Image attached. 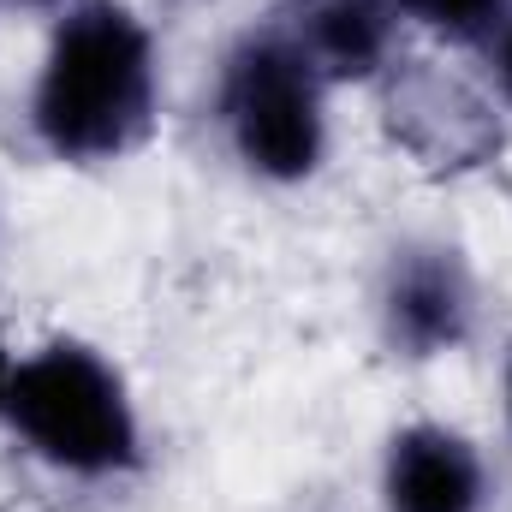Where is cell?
<instances>
[{
	"mask_svg": "<svg viewBox=\"0 0 512 512\" xmlns=\"http://www.w3.org/2000/svg\"><path fill=\"white\" fill-rule=\"evenodd\" d=\"M268 24L340 90V84H382L399 48L393 0H274Z\"/></svg>",
	"mask_w": 512,
	"mask_h": 512,
	"instance_id": "7",
	"label": "cell"
},
{
	"mask_svg": "<svg viewBox=\"0 0 512 512\" xmlns=\"http://www.w3.org/2000/svg\"><path fill=\"white\" fill-rule=\"evenodd\" d=\"M24 6H54V12H66L72 0H24Z\"/></svg>",
	"mask_w": 512,
	"mask_h": 512,
	"instance_id": "12",
	"label": "cell"
},
{
	"mask_svg": "<svg viewBox=\"0 0 512 512\" xmlns=\"http://www.w3.org/2000/svg\"><path fill=\"white\" fill-rule=\"evenodd\" d=\"M161 48L126 0H72L30 78V137L66 167H108L155 131Z\"/></svg>",
	"mask_w": 512,
	"mask_h": 512,
	"instance_id": "1",
	"label": "cell"
},
{
	"mask_svg": "<svg viewBox=\"0 0 512 512\" xmlns=\"http://www.w3.org/2000/svg\"><path fill=\"white\" fill-rule=\"evenodd\" d=\"M501 405H507V429H512V352H507V370H501Z\"/></svg>",
	"mask_w": 512,
	"mask_h": 512,
	"instance_id": "11",
	"label": "cell"
},
{
	"mask_svg": "<svg viewBox=\"0 0 512 512\" xmlns=\"http://www.w3.org/2000/svg\"><path fill=\"white\" fill-rule=\"evenodd\" d=\"M12 376H18V352L6 346V334H0V423H6V393H12Z\"/></svg>",
	"mask_w": 512,
	"mask_h": 512,
	"instance_id": "10",
	"label": "cell"
},
{
	"mask_svg": "<svg viewBox=\"0 0 512 512\" xmlns=\"http://www.w3.org/2000/svg\"><path fill=\"white\" fill-rule=\"evenodd\" d=\"M382 512H489V459L453 423H405L382 447Z\"/></svg>",
	"mask_w": 512,
	"mask_h": 512,
	"instance_id": "6",
	"label": "cell"
},
{
	"mask_svg": "<svg viewBox=\"0 0 512 512\" xmlns=\"http://www.w3.org/2000/svg\"><path fill=\"white\" fill-rule=\"evenodd\" d=\"M393 12L405 30H423L447 48H483L512 12V0H393Z\"/></svg>",
	"mask_w": 512,
	"mask_h": 512,
	"instance_id": "8",
	"label": "cell"
},
{
	"mask_svg": "<svg viewBox=\"0 0 512 512\" xmlns=\"http://www.w3.org/2000/svg\"><path fill=\"white\" fill-rule=\"evenodd\" d=\"M387 126L393 137L441 173L477 167L501 149V120L489 96H471L465 84L441 78V72H399V60L387 66Z\"/></svg>",
	"mask_w": 512,
	"mask_h": 512,
	"instance_id": "5",
	"label": "cell"
},
{
	"mask_svg": "<svg viewBox=\"0 0 512 512\" xmlns=\"http://www.w3.org/2000/svg\"><path fill=\"white\" fill-rule=\"evenodd\" d=\"M6 429L60 477H126L143 465V417L114 358L90 340H48L18 358L6 393Z\"/></svg>",
	"mask_w": 512,
	"mask_h": 512,
	"instance_id": "2",
	"label": "cell"
},
{
	"mask_svg": "<svg viewBox=\"0 0 512 512\" xmlns=\"http://www.w3.org/2000/svg\"><path fill=\"white\" fill-rule=\"evenodd\" d=\"M334 84L262 18L256 30L233 36L215 72V120L233 161L262 185H304L322 173L334 120Z\"/></svg>",
	"mask_w": 512,
	"mask_h": 512,
	"instance_id": "3",
	"label": "cell"
},
{
	"mask_svg": "<svg viewBox=\"0 0 512 512\" xmlns=\"http://www.w3.org/2000/svg\"><path fill=\"white\" fill-rule=\"evenodd\" d=\"M483 286L471 256L447 239H399L376 280V334L393 358L435 364L471 346Z\"/></svg>",
	"mask_w": 512,
	"mask_h": 512,
	"instance_id": "4",
	"label": "cell"
},
{
	"mask_svg": "<svg viewBox=\"0 0 512 512\" xmlns=\"http://www.w3.org/2000/svg\"><path fill=\"white\" fill-rule=\"evenodd\" d=\"M477 54L489 60V90H495V102H501V108H512V12L501 18V30H495Z\"/></svg>",
	"mask_w": 512,
	"mask_h": 512,
	"instance_id": "9",
	"label": "cell"
}]
</instances>
